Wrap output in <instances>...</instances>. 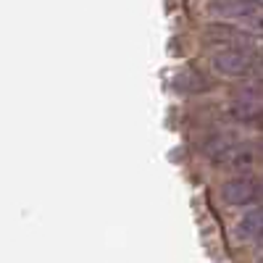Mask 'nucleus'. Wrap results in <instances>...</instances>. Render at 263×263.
Listing matches in <instances>:
<instances>
[{
	"label": "nucleus",
	"instance_id": "f257e3e1",
	"mask_svg": "<svg viewBox=\"0 0 263 263\" xmlns=\"http://www.w3.org/2000/svg\"><path fill=\"white\" fill-rule=\"evenodd\" d=\"M218 197L232 205V208H242V205H255L263 200V177H253V174H239V177H232L221 184L218 190Z\"/></svg>",
	"mask_w": 263,
	"mask_h": 263
},
{
	"label": "nucleus",
	"instance_id": "f03ea898",
	"mask_svg": "<svg viewBox=\"0 0 263 263\" xmlns=\"http://www.w3.org/2000/svg\"><path fill=\"white\" fill-rule=\"evenodd\" d=\"M211 69L227 79H248L253 77V48H227L213 53Z\"/></svg>",
	"mask_w": 263,
	"mask_h": 263
},
{
	"label": "nucleus",
	"instance_id": "7ed1b4c3",
	"mask_svg": "<svg viewBox=\"0 0 263 263\" xmlns=\"http://www.w3.org/2000/svg\"><path fill=\"white\" fill-rule=\"evenodd\" d=\"M260 161H263V140H258V142H237L227 156L218 161V166H224L234 174H242V171L255 168Z\"/></svg>",
	"mask_w": 263,
	"mask_h": 263
},
{
	"label": "nucleus",
	"instance_id": "20e7f679",
	"mask_svg": "<svg viewBox=\"0 0 263 263\" xmlns=\"http://www.w3.org/2000/svg\"><path fill=\"white\" fill-rule=\"evenodd\" d=\"M260 8L263 6H258L255 0H208L205 3V11L213 18H221V24L224 21H242Z\"/></svg>",
	"mask_w": 263,
	"mask_h": 263
},
{
	"label": "nucleus",
	"instance_id": "39448f33",
	"mask_svg": "<svg viewBox=\"0 0 263 263\" xmlns=\"http://www.w3.org/2000/svg\"><path fill=\"white\" fill-rule=\"evenodd\" d=\"M203 40L208 45H224L227 48H250V37L245 32H237L232 24H208L203 29Z\"/></svg>",
	"mask_w": 263,
	"mask_h": 263
},
{
	"label": "nucleus",
	"instance_id": "423d86ee",
	"mask_svg": "<svg viewBox=\"0 0 263 263\" xmlns=\"http://www.w3.org/2000/svg\"><path fill=\"white\" fill-rule=\"evenodd\" d=\"M237 237L242 242L260 245L263 242V205H255L237 221Z\"/></svg>",
	"mask_w": 263,
	"mask_h": 263
},
{
	"label": "nucleus",
	"instance_id": "0eeeda50",
	"mask_svg": "<svg viewBox=\"0 0 263 263\" xmlns=\"http://www.w3.org/2000/svg\"><path fill=\"white\" fill-rule=\"evenodd\" d=\"M239 140H237V135H234V132H216V135H211L208 140H205V145H203V150L208 153V156H211V161H221L224 156H227V153L237 145Z\"/></svg>",
	"mask_w": 263,
	"mask_h": 263
},
{
	"label": "nucleus",
	"instance_id": "6e6552de",
	"mask_svg": "<svg viewBox=\"0 0 263 263\" xmlns=\"http://www.w3.org/2000/svg\"><path fill=\"white\" fill-rule=\"evenodd\" d=\"M174 87L184 95H197V92H205L208 90V82L197 74V71H182L177 79H174Z\"/></svg>",
	"mask_w": 263,
	"mask_h": 263
},
{
	"label": "nucleus",
	"instance_id": "1a4fd4ad",
	"mask_svg": "<svg viewBox=\"0 0 263 263\" xmlns=\"http://www.w3.org/2000/svg\"><path fill=\"white\" fill-rule=\"evenodd\" d=\"M239 24L245 27V34H248V37H263V8L255 11L253 16L242 18Z\"/></svg>",
	"mask_w": 263,
	"mask_h": 263
},
{
	"label": "nucleus",
	"instance_id": "9d476101",
	"mask_svg": "<svg viewBox=\"0 0 263 263\" xmlns=\"http://www.w3.org/2000/svg\"><path fill=\"white\" fill-rule=\"evenodd\" d=\"M253 77L263 82V50H255V48H253Z\"/></svg>",
	"mask_w": 263,
	"mask_h": 263
},
{
	"label": "nucleus",
	"instance_id": "9b49d317",
	"mask_svg": "<svg viewBox=\"0 0 263 263\" xmlns=\"http://www.w3.org/2000/svg\"><path fill=\"white\" fill-rule=\"evenodd\" d=\"M248 126H255V129H260L263 132V108H258V111L253 114V119H250V124Z\"/></svg>",
	"mask_w": 263,
	"mask_h": 263
},
{
	"label": "nucleus",
	"instance_id": "f8f14e48",
	"mask_svg": "<svg viewBox=\"0 0 263 263\" xmlns=\"http://www.w3.org/2000/svg\"><path fill=\"white\" fill-rule=\"evenodd\" d=\"M260 245H263V242H260Z\"/></svg>",
	"mask_w": 263,
	"mask_h": 263
}]
</instances>
